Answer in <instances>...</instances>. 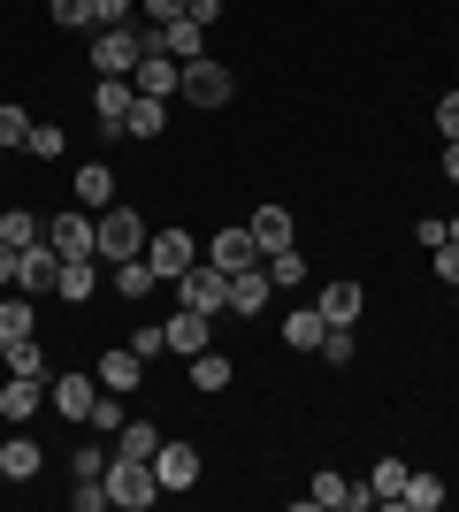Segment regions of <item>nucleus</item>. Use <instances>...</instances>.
Instances as JSON below:
<instances>
[{
	"instance_id": "nucleus-1",
	"label": "nucleus",
	"mask_w": 459,
	"mask_h": 512,
	"mask_svg": "<svg viewBox=\"0 0 459 512\" xmlns=\"http://www.w3.org/2000/svg\"><path fill=\"white\" fill-rule=\"evenodd\" d=\"M176 299L192 306V314H230V276H222L215 260H192V268L176 276Z\"/></svg>"
},
{
	"instance_id": "nucleus-2",
	"label": "nucleus",
	"mask_w": 459,
	"mask_h": 512,
	"mask_svg": "<svg viewBox=\"0 0 459 512\" xmlns=\"http://www.w3.org/2000/svg\"><path fill=\"white\" fill-rule=\"evenodd\" d=\"M153 497H161V482H153V467H146V459H115V451H108V505L146 512Z\"/></svg>"
},
{
	"instance_id": "nucleus-3",
	"label": "nucleus",
	"mask_w": 459,
	"mask_h": 512,
	"mask_svg": "<svg viewBox=\"0 0 459 512\" xmlns=\"http://www.w3.org/2000/svg\"><path fill=\"white\" fill-rule=\"evenodd\" d=\"M100 222V260H146V222H138L131 207H108V214H92Z\"/></svg>"
},
{
	"instance_id": "nucleus-4",
	"label": "nucleus",
	"mask_w": 459,
	"mask_h": 512,
	"mask_svg": "<svg viewBox=\"0 0 459 512\" xmlns=\"http://www.w3.org/2000/svg\"><path fill=\"white\" fill-rule=\"evenodd\" d=\"M192 260H199V237H192V230H176V222H169V230H146V268H153L161 283H176Z\"/></svg>"
},
{
	"instance_id": "nucleus-5",
	"label": "nucleus",
	"mask_w": 459,
	"mask_h": 512,
	"mask_svg": "<svg viewBox=\"0 0 459 512\" xmlns=\"http://www.w3.org/2000/svg\"><path fill=\"white\" fill-rule=\"evenodd\" d=\"M46 245H54L62 260H100V222H92L85 207H69V214L46 222Z\"/></svg>"
},
{
	"instance_id": "nucleus-6",
	"label": "nucleus",
	"mask_w": 459,
	"mask_h": 512,
	"mask_svg": "<svg viewBox=\"0 0 459 512\" xmlns=\"http://www.w3.org/2000/svg\"><path fill=\"white\" fill-rule=\"evenodd\" d=\"M184 100L192 107H230V92H238V77H230V62H207V54H199V62H184Z\"/></svg>"
},
{
	"instance_id": "nucleus-7",
	"label": "nucleus",
	"mask_w": 459,
	"mask_h": 512,
	"mask_svg": "<svg viewBox=\"0 0 459 512\" xmlns=\"http://www.w3.org/2000/svg\"><path fill=\"white\" fill-rule=\"evenodd\" d=\"M138 54H146V39H138L131 23H115V31H100V39H92V69H100V77H131Z\"/></svg>"
},
{
	"instance_id": "nucleus-8",
	"label": "nucleus",
	"mask_w": 459,
	"mask_h": 512,
	"mask_svg": "<svg viewBox=\"0 0 459 512\" xmlns=\"http://www.w3.org/2000/svg\"><path fill=\"white\" fill-rule=\"evenodd\" d=\"M199 260H215L222 276H238V268H261V237H253V222H245V230H222V237H207V253Z\"/></svg>"
},
{
	"instance_id": "nucleus-9",
	"label": "nucleus",
	"mask_w": 459,
	"mask_h": 512,
	"mask_svg": "<svg viewBox=\"0 0 459 512\" xmlns=\"http://www.w3.org/2000/svg\"><path fill=\"white\" fill-rule=\"evenodd\" d=\"M306 505H322V512H360V505H375V490H360V482H345L337 467H322L314 482H306Z\"/></svg>"
},
{
	"instance_id": "nucleus-10",
	"label": "nucleus",
	"mask_w": 459,
	"mask_h": 512,
	"mask_svg": "<svg viewBox=\"0 0 459 512\" xmlns=\"http://www.w3.org/2000/svg\"><path fill=\"white\" fill-rule=\"evenodd\" d=\"M153 482H161V490H192V482H199V444L161 436V451H153Z\"/></svg>"
},
{
	"instance_id": "nucleus-11",
	"label": "nucleus",
	"mask_w": 459,
	"mask_h": 512,
	"mask_svg": "<svg viewBox=\"0 0 459 512\" xmlns=\"http://www.w3.org/2000/svg\"><path fill=\"white\" fill-rule=\"evenodd\" d=\"M92 398H100V375H92V367H69V375H54V413H62V421L85 428Z\"/></svg>"
},
{
	"instance_id": "nucleus-12",
	"label": "nucleus",
	"mask_w": 459,
	"mask_h": 512,
	"mask_svg": "<svg viewBox=\"0 0 459 512\" xmlns=\"http://www.w3.org/2000/svg\"><path fill=\"white\" fill-rule=\"evenodd\" d=\"M176 85H184V62H176V54H138L131 92H146V100H169Z\"/></svg>"
},
{
	"instance_id": "nucleus-13",
	"label": "nucleus",
	"mask_w": 459,
	"mask_h": 512,
	"mask_svg": "<svg viewBox=\"0 0 459 512\" xmlns=\"http://www.w3.org/2000/svg\"><path fill=\"white\" fill-rule=\"evenodd\" d=\"M54 283H62V253L54 245H31L16 268V291H31V299H54Z\"/></svg>"
},
{
	"instance_id": "nucleus-14",
	"label": "nucleus",
	"mask_w": 459,
	"mask_h": 512,
	"mask_svg": "<svg viewBox=\"0 0 459 512\" xmlns=\"http://www.w3.org/2000/svg\"><path fill=\"white\" fill-rule=\"evenodd\" d=\"M131 77H100V85H92V115H100V130H108V138H123V115H131Z\"/></svg>"
},
{
	"instance_id": "nucleus-15",
	"label": "nucleus",
	"mask_w": 459,
	"mask_h": 512,
	"mask_svg": "<svg viewBox=\"0 0 459 512\" xmlns=\"http://www.w3.org/2000/svg\"><path fill=\"white\" fill-rule=\"evenodd\" d=\"M268 299H276L268 268H238V276H230V314H261Z\"/></svg>"
},
{
	"instance_id": "nucleus-16",
	"label": "nucleus",
	"mask_w": 459,
	"mask_h": 512,
	"mask_svg": "<svg viewBox=\"0 0 459 512\" xmlns=\"http://www.w3.org/2000/svg\"><path fill=\"white\" fill-rule=\"evenodd\" d=\"M92 375H100V390H123V398H131V390L146 383V360H138L131 344H123V352H108V360L92 367Z\"/></svg>"
},
{
	"instance_id": "nucleus-17",
	"label": "nucleus",
	"mask_w": 459,
	"mask_h": 512,
	"mask_svg": "<svg viewBox=\"0 0 459 512\" xmlns=\"http://www.w3.org/2000/svg\"><path fill=\"white\" fill-rule=\"evenodd\" d=\"M16 337H39V299L31 291L0 299V344H16Z\"/></svg>"
},
{
	"instance_id": "nucleus-18",
	"label": "nucleus",
	"mask_w": 459,
	"mask_h": 512,
	"mask_svg": "<svg viewBox=\"0 0 459 512\" xmlns=\"http://www.w3.org/2000/svg\"><path fill=\"white\" fill-rule=\"evenodd\" d=\"M322 337H329L322 306H291V321H284V344H291V352H322Z\"/></svg>"
},
{
	"instance_id": "nucleus-19",
	"label": "nucleus",
	"mask_w": 459,
	"mask_h": 512,
	"mask_svg": "<svg viewBox=\"0 0 459 512\" xmlns=\"http://www.w3.org/2000/svg\"><path fill=\"white\" fill-rule=\"evenodd\" d=\"M207 321H215V314H192V306H184V314H169V321H161V329H169V352H184V360H192V352H207Z\"/></svg>"
},
{
	"instance_id": "nucleus-20",
	"label": "nucleus",
	"mask_w": 459,
	"mask_h": 512,
	"mask_svg": "<svg viewBox=\"0 0 459 512\" xmlns=\"http://www.w3.org/2000/svg\"><path fill=\"white\" fill-rule=\"evenodd\" d=\"M0 421H39V375H8V390H0Z\"/></svg>"
},
{
	"instance_id": "nucleus-21",
	"label": "nucleus",
	"mask_w": 459,
	"mask_h": 512,
	"mask_svg": "<svg viewBox=\"0 0 459 512\" xmlns=\"http://www.w3.org/2000/svg\"><path fill=\"white\" fill-rule=\"evenodd\" d=\"M161 46H169L176 62H199V54H207V23H192V16L161 23Z\"/></svg>"
},
{
	"instance_id": "nucleus-22",
	"label": "nucleus",
	"mask_w": 459,
	"mask_h": 512,
	"mask_svg": "<svg viewBox=\"0 0 459 512\" xmlns=\"http://www.w3.org/2000/svg\"><path fill=\"white\" fill-rule=\"evenodd\" d=\"M92 291H100V260H62V283H54V299L85 306Z\"/></svg>"
},
{
	"instance_id": "nucleus-23",
	"label": "nucleus",
	"mask_w": 459,
	"mask_h": 512,
	"mask_svg": "<svg viewBox=\"0 0 459 512\" xmlns=\"http://www.w3.org/2000/svg\"><path fill=\"white\" fill-rule=\"evenodd\" d=\"M161 130H169V100H146V92H138L131 115H123V138H161Z\"/></svg>"
},
{
	"instance_id": "nucleus-24",
	"label": "nucleus",
	"mask_w": 459,
	"mask_h": 512,
	"mask_svg": "<svg viewBox=\"0 0 459 512\" xmlns=\"http://www.w3.org/2000/svg\"><path fill=\"white\" fill-rule=\"evenodd\" d=\"M360 306H368V299H360V283H329V291H322V321H329V329H352Z\"/></svg>"
},
{
	"instance_id": "nucleus-25",
	"label": "nucleus",
	"mask_w": 459,
	"mask_h": 512,
	"mask_svg": "<svg viewBox=\"0 0 459 512\" xmlns=\"http://www.w3.org/2000/svg\"><path fill=\"white\" fill-rule=\"evenodd\" d=\"M153 451H161V428L153 421H123L115 428V459H146L153 467Z\"/></svg>"
},
{
	"instance_id": "nucleus-26",
	"label": "nucleus",
	"mask_w": 459,
	"mask_h": 512,
	"mask_svg": "<svg viewBox=\"0 0 459 512\" xmlns=\"http://www.w3.org/2000/svg\"><path fill=\"white\" fill-rule=\"evenodd\" d=\"M77 207H85V214H108V207H115V176L100 169V161H92V169H77Z\"/></svg>"
},
{
	"instance_id": "nucleus-27",
	"label": "nucleus",
	"mask_w": 459,
	"mask_h": 512,
	"mask_svg": "<svg viewBox=\"0 0 459 512\" xmlns=\"http://www.w3.org/2000/svg\"><path fill=\"white\" fill-rule=\"evenodd\" d=\"M0 467H8V482H31V474L46 467V451L31 444V436H8V444H0Z\"/></svg>"
},
{
	"instance_id": "nucleus-28",
	"label": "nucleus",
	"mask_w": 459,
	"mask_h": 512,
	"mask_svg": "<svg viewBox=\"0 0 459 512\" xmlns=\"http://www.w3.org/2000/svg\"><path fill=\"white\" fill-rule=\"evenodd\" d=\"M406 459H375V474H368V490H375V505H398V497H406Z\"/></svg>"
},
{
	"instance_id": "nucleus-29",
	"label": "nucleus",
	"mask_w": 459,
	"mask_h": 512,
	"mask_svg": "<svg viewBox=\"0 0 459 512\" xmlns=\"http://www.w3.org/2000/svg\"><path fill=\"white\" fill-rule=\"evenodd\" d=\"M253 237H261V253H284L291 245V207H261L253 214Z\"/></svg>"
},
{
	"instance_id": "nucleus-30",
	"label": "nucleus",
	"mask_w": 459,
	"mask_h": 512,
	"mask_svg": "<svg viewBox=\"0 0 459 512\" xmlns=\"http://www.w3.org/2000/svg\"><path fill=\"white\" fill-rule=\"evenodd\" d=\"M0 360H8V375H39V383H46V352H39V337L0 344Z\"/></svg>"
},
{
	"instance_id": "nucleus-31",
	"label": "nucleus",
	"mask_w": 459,
	"mask_h": 512,
	"mask_svg": "<svg viewBox=\"0 0 459 512\" xmlns=\"http://www.w3.org/2000/svg\"><path fill=\"white\" fill-rule=\"evenodd\" d=\"M131 421V413H123V390H100V398H92V413H85V428H100V436H108L115 444V428Z\"/></svg>"
},
{
	"instance_id": "nucleus-32",
	"label": "nucleus",
	"mask_w": 459,
	"mask_h": 512,
	"mask_svg": "<svg viewBox=\"0 0 459 512\" xmlns=\"http://www.w3.org/2000/svg\"><path fill=\"white\" fill-rule=\"evenodd\" d=\"M444 497H452V490H444L437 474H406V497H398V505H406V512H437Z\"/></svg>"
},
{
	"instance_id": "nucleus-33",
	"label": "nucleus",
	"mask_w": 459,
	"mask_h": 512,
	"mask_svg": "<svg viewBox=\"0 0 459 512\" xmlns=\"http://www.w3.org/2000/svg\"><path fill=\"white\" fill-rule=\"evenodd\" d=\"M0 245H16V253H31V245H39V214L8 207V214H0Z\"/></svg>"
},
{
	"instance_id": "nucleus-34",
	"label": "nucleus",
	"mask_w": 459,
	"mask_h": 512,
	"mask_svg": "<svg viewBox=\"0 0 459 512\" xmlns=\"http://www.w3.org/2000/svg\"><path fill=\"white\" fill-rule=\"evenodd\" d=\"M108 276H115V291H123V299H146L153 283H161V276H153V268H146V260H115Z\"/></svg>"
},
{
	"instance_id": "nucleus-35",
	"label": "nucleus",
	"mask_w": 459,
	"mask_h": 512,
	"mask_svg": "<svg viewBox=\"0 0 459 512\" xmlns=\"http://www.w3.org/2000/svg\"><path fill=\"white\" fill-rule=\"evenodd\" d=\"M261 268H268V283H276V291H299V283H306V260L291 253V245H284V253H268Z\"/></svg>"
},
{
	"instance_id": "nucleus-36",
	"label": "nucleus",
	"mask_w": 459,
	"mask_h": 512,
	"mask_svg": "<svg viewBox=\"0 0 459 512\" xmlns=\"http://www.w3.org/2000/svg\"><path fill=\"white\" fill-rule=\"evenodd\" d=\"M192 383L199 390H222V383H230V360H222V352H192Z\"/></svg>"
},
{
	"instance_id": "nucleus-37",
	"label": "nucleus",
	"mask_w": 459,
	"mask_h": 512,
	"mask_svg": "<svg viewBox=\"0 0 459 512\" xmlns=\"http://www.w3.org/2000/svg\"><path fill=\"white\" fill-rule=\"evenodd\" d=\"M23 153H31V161H62V130H54V123H31Z\"/></svg>"
},
{
	"instance_id": "nucleus-38",
	"label": "nucleus",
	"mask_w": 459,
	"mask_h": 512,
	"mask_svg": "<svg viewBox=\"0 0 459 512\" xmlns=\"http://www.w3.org/2000/svg\"><path fill=\"white\" fill-rule=\"evenodd\" d=\"M46 16L62 23V31H85V23H92V0H46Z\"/></svg>"
},
{
	"instance_id": "nucleus-39",
	"label": "nucleus",
	"mask_w": 459,
	"mask_h": 512,
	"mask_svg": "<svg viewBox=\"0 0 459 512\" xmlns=\"http://www.w3.org/2000/svg\"><path fill=\"white\" fill-rule=\"evenodd\" d=\"M23 138H31V115L8 100V107H0V146H23Z\"/></svg>"
},
{
	"instance_id": "nucleus-40",
	"label": "nucleus",
	"mask_w": 459,
	"mask_h": 512,
	"mask_svg": "<svg viewBox=\"0 0 459 512\" xmlns=\"http://www.w3.org/2000/svg\"><path fill=\"white\" fill-rule=\"evenodd\" d=\"M69 505H77V512H100V505H108V474H92V482H77V490H69Z\"/></svg>"
},
{
	"instance_id": "nucleus-41",
	"label": "nucleus",
	"mask_w": 459,
	"mask_h": 512,
	"mask_svg": "<svg viewBox=\"0 0 459 512\" xmlns=\"http://www.w3.org/2000/svg\"><path fill=\"white\" fill-rule=\"evenodd\" d=\"M131 8H138V0H92V23L115 31V23H131Z\"/></svg>"
},
{
	"instance_id": "nucleus-42",
	"label": "nucleus",
	"mask_w": 459,
	"mask_h": 512,
	"mask_svg": "<svg viewBox=\"0 0 459 512\" xmlns=\"http://www.w3.org/2000/svg\"><path fill=\"white\" fill-rule=\"evenodd\" d=\"M131 352H138V360H153V352H169V329H161V321H146V329L131 337Z\"/></svg>"
},
{
	"instance_id": "nucleus-43",
	"label": "nucleus",
	"mask_w": 459,
	"mask_h": 512,
	"mask_svg": "<svg viewBox=\"0 0 459 512\" xmlns=\"http://www.w3.org/2000/svg\"><path fill=\"white\" fill-rule=\"evenodd\" d=\"M322 360L329 367H352V329H329V337H322Z\"/></svg>"
},
{
	"instance_id": "nucleus-44",
	"label": "nucleus",
	"mask_w": 459,
	"mask_h": 512,
	"mask_svg": "<svg viewBox=\"0 0 459 512\" xmlns=\"http://www.w3.org/2000/svg\"><path fill=\"white\" fill-rule=\"evenodd\" d=\"M69 467H77V482H92V474H108V451H100V444H85L77 459H69Z\"/></svg>"
},
{
	"instance_id": "nucleus-45",
	"label": "nucleus",
	"mask_w": 459,
	"mask_h": 512,
	"mask_svg": "<svg viewBox=\"0 0 459 512\" xmlns=\"http://www.w3.org/2000/svg\"><path fill=\"white\" fill-rule=\"evenodd\" d=\"M437 283H452V291H459V245H452V237L437 245Z\"/></svg>"
},
{
	"instance_id": "nucleus-46",
	"label": "nucleus",
	"mask_w": 459,
	"mask_h": 512,
	"mask_svg": "<svg viewBox=\"0 0 459 512\" xmlns=\"http://www.w3.org/2000/svg\"><path fill=\"white\" fill-rule=\"evenodd\" d=\"M437 130H444V138H459V92H444V100H437Z\"/></svg>"
},
{
	"instance_id": "nucleus-47",
	"label": "nucleus",
	"mask_w": 459,
	"mask_h": 512,
	"mask_svg": "<svg viewBox=\"0 0 459 512\" xmlns=\"http://www.w3.org/2000/svg\"><path fill=\"white\" fill-rule=\"evenodd\" d=\"M444 237H452V222H437V214H429V222H421V230H414V245H429V253H437Z\"/></svg>"
},
{
	"instance_id": "nucleus-48",
	"label": "nucleus",
	"mask_w": 459,
	"mask_h": 512,
	"mask_svg": "<svg viewBox=\"0 0 459 512\" xmlns=\"http://www.w3.org/2000/svg\"><path fill=\"white\" fill-rule=\"evenodd\" d=\"M138 8H146V23H176L184 16V0H138Z\"/></svg>"
},
{
	"instance_id": "nucleus-49",
	"label": "nucleus",
	"mask_w": 459,
	"mask_h": 512,
	"mask_svg": "<svg viewBox=\"0 0 459 512\" xmlns=\"http://www.w3.org/2000/svg\"><path fill=\"white\" fill-rule=\"evenodd\" d=\"M184 16H192V23H207V31H215V16H222V0H184Z\"/></svg>"
},
{
	"instance_id": "nucleus-50",
	"label": "nucleus",
	"mask_w": 459,
	"mask_h": 512,
	"mask_svg": "<svg viewBox=\"0 0 459 512\" xmlns=\"http://www.w3.org/2000/svg\"><path fill=\"white\" fill-rule=\"evenodd\" d=\"M16 268H23V253H16V245H0V291L16 283Z\"/></svg>"
},
{
	"instance_id": "nucleus-51",
	"label": "nucleus",
	"mask_w": 459,
	"mask_h": 512,
	"mask_svg": "<svg viewBox=\"0 0 459 512\" xmlns=\"http://www.w3.org/2000/svg\"><path fill=\"white\" fill-rule=\"evenodd\" d=\"M444 176L459 184V138H444Z\"/></svg>"
},
{
	"instance_id": "nucleus-52",
	"label": "nucleus",
	"mask_w": 459,
	"mask_h": 512,
	"mask_svg": "<svg viewBox=\"0 0 459 512\" xmlns=\"http://www.w3.org/2000/svg\"><path fill=\"white\" fill-rule=\"evenodd\" d=\"M452 245H459V214H452Z\"/></svg>"
},
{
	"instance_id": "nucleus-53",
	"label": "nucleus",
	"mask_w": 459,
	"mask_h": 512,
	"mask_svg": "<svg viewBox=\"0 0 459 512\" xmlns=\"http://www.w3.org/2000/svg\"><path fill=\"white\" fill-rule=\"evenodd\" d=\"M0 490H8V467H0Z\"/></svg>"
},
{
	"instance_id": "nucleus-54",
	"label": "nucleus",
	"mask_w": 459,
	"mask_h": 512,
	"mask_svg": "<svg viewBox=\"0 0 459 512\" xmlns=\"http://www.w3.org/2000/svg\"><path fill=\"white\" fill-rule=\"evenodd\" d=\"M0 161H8V146H0Z\"/></svg>"
}]
</instances>
